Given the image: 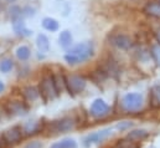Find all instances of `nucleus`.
Segmentation results:
<instances>
[{"label": "nucleus", "instance_id": "nucleus-1", "mask_svg": "<svg viewBox=\"0 0 160 148\" xmlns=\"http://www.w3.org/2000/svg\"><path fill=\"white\" fill-rule=\"evenodd\" d=\"M77 121L75 116H63L52 121L46 122L45 128V136L46 137H56V136H65L75 130H77Z\"/></svg>", "mask_w": 160, "mask_h": 148}, {"label": "nucleus", "instance_id": "nucleus-2", "mask_svg": "<svg viewBox=\"0 0 160 148\" xmlns=\"http://www.w3.org/2000/svg\"><path fill=\"white\" fill-rule=\"evenodd\" d=\"M119 111L123 114H138L144 110L145 100L140 92H128L120 97Z\"/></svg>", "mask_w": 160, "mask_h": 148}, {"label": "nucleus", "instance_id": "nucleus-3", "mask_svg": "<svg viewBox=\"0 0 160 148\" xmlns=\"http://www.w3.org/2000/svg\"><path fill=\"white\" fill-rule=\"evenodd\" d=\"M93 54H94V47L92 42H81L68 49L67 54L65 55V60L68 65L73 66L87 61L93 56Z\"/></svg>", "mask_w": 160, "mask_h": 148}, {"label": "nucleus", "instance_id": "nucleus-4", "mask_svg": "<svg viewBox=\"0 0 160 148\" xmlns=\"http://www.w3.org/2000/svg\"><path fill=\"white\" fill-rule=\"evenodd\" d=\"M0 140L4 148H20V146L26 141L21 123L12 124L6 130L0 132Z\"/></svg>", "mask_w": 160, "mask_h": 148}, {"label": "nucleus", "instance_id": "nucleus-5", "mask_svg": "<svg viewBox=\"0 0 160 148\" xmlns=\"http://www.w3.org/2000/svg\"><path fill=\"white\" fill-rule=\"evenodd\" d=\"M114 133H116L114 127H104V128L87 133L82 138L81 145L84 148H91L92 146H99V145H103L104 142H107L109 138H112Z\"/></svg>", "mask_w": 160, "mask_h": 148}, {"label": "nucleus", "instance_id": "nucleus-6", "mask_svg": "<svg viewBox=\"0 0 160 148\" xmlns=\"http://www.w3.org/2000/svg\"><path fill=\"white\" fill-rule=\"evenodd\" d=\"M8 118L24 117L30 111V105L22 98H9L2 103Z\"/></svg>", "mask_w": 160, "mask_h": 148}, {"label": "nucleus", "instance_id": "nucleus-7", "mask_svg": "<svg viewBox=\"0 0 160 148\" xmlns=\"http://www.w3.org/2000/svg\"><path fill=\"white\" fill-rule=\"evenodd\" d=\"M22 132L25 136V140H32V138H40V136H45V128H46V121L39 118H30L21 123Z\"/></svg>", "mask_w": 160, "mask_h": 148}, {"label": "nucleus", "instance_id": "nucleus-8", "mask_svg": "<svg viewBox=\"0 0 160 148\" xmlns=\"http://www.w3.org/2000/svg\"><path fill=\"white\" fill-rule=\"evenodd\" d=\"M87 114L93 121H103L112 114V108L103 98L98 97L92 101Z\"/></svg>", "mask_w": 160, "mask_h": 148}, {"label": "nucleus", "instance_id": "nucleus-9", "mask_svg": "<svg viewBox=\"0 0 160 148\" xmlns=\"http://www.w3.org/2000/svg\"><path fill=\"white\" fill-rule=\"evenodd\" d=\"M38 86H39V90H40L41 100L43 102L53 101V100H56L60 96V93H58V91H57V88L55 86L52 74L45 75L40 80V83Z\"/></svg>", "mask_w": 160, "mask_h": 148}, {"label": "nucleus", "instance_id": "nucleus-10", "mask_svg": "<svg viewBox=\"0 0 160 148\" xmlns=\"http://www.w3.org/2000/svg\"><path fill=\"white\" fill-rule=\"evenodd\" d=\"M87 88V78L78 74L66 75V92L72 97H76L84 92Z\"/></svg>", "mask_w": 160, "mask_h": 148}, {"label": "nucleus", "instance_id": "nucleus-11", "mask_svg": "<svg viewBox=\"0 0 160 148\" xmlns=\"http://www.w3.org/2000/svg\"><path fill=\"white\" fill-rule=\"evenodd\" d=\"M152 136V132L147 128H140V127H134L133 130H130L129 132L125 133V138L129 140L130 142L135 143V145H142L143 142L148 141Z\"/></svg>", "mask_w": 160, "mask_h": 148}, {"label": "nucleus", "instance_id": "nucleus-12", "mask_svg": "<svg viewBox=\"0 0 160 148\" xmlns=\"http://www.w3.org/2000/svg\"><path fill=\"white\" fill-rule=\"evenodd\" d=\"M20 96L24 101H26L29 105L38 102L41 98L40 90L39 86H34V85H28L20 88Z\"/></svg>", "mask_w": 160, "mask_h": 148}, {"label": "nucleus", "instance_id": "nucleus-13", "mask_svg": "<svg viewBox=\"0 0 160 148\" xmlns=\"http://www.w3.org/2000/svg\"><path fill=\"white\" fill-rule=\"evenodd\" d=\"M108 40H109L111 45H113L114 47H117L119 50H128L133 45L132 39L125 34H112V35H109Z\"/></svg>", "mask_w": 160, "mask_h": 148}, {"label": "nucleus", "instance_id": "nucleus-14", "mask_svg": "<svg viewBox=\"0 0 160 148\" xmlns=\"http://www.w3.org/2000/svg\"><path fill=\"white\" fill-rule=\"evenodd\" d=\"M78 141L73 137H70V136H65L55 142H52L47 148H78Z\"/></svg>", "mask_w": 160, "mask_h": 148}, {"label": "nucleus", "instance_id": "nucleus-15", "mask_svg": "<svg viewBox=\"0 0 160 148\" xmlns=\"http://www.w3.org/2000/svg\"><path fill=\"white\" fill-rule=\"evenodd\" d=\"M149 105L154 108H160V83L154 85L149 92Z\"/></svg>", "mask_w": 160, "mask_h": 148}, {"label": "nucleus", "instance_id": "nucleus-16", "mask_svg": "<svg viewBox=\"0 0 160 148\" xmlns=\"http://www.w3.org/2000/svg\"><path fill=\"white\" fill-rule=\"evenodd\" d=\"M12 28H14V31L16 35L19 36H22V37H26V36H30L32 34L31 30H29L26 26H25V23L22 21V19L20 20H16L12 23Z\"/></svg>", "mask_w": 160, "mask_h": 148}, {"label": "nucleus", "instance_id": "nucleus-17", "mask_svg": "<svg viewBox=\"0 0 160 148\" xmlns=\"http://www.w3.org/2000/svg\"><path fill=\"white\" fill-rule=\"evenodd\" d=\"M135 127V122L132 119H123L114 124V130L118 133H127Z\"/></svg>", "mask_w": 160, "mask_h": 148}, {"label": "nucleus", "instance_id": "nucleus-18", "mask_svg": "<svg viewBox=\"0 0 160 148\" xmlns=\"http://www.w3.org/2000/svg\"><path fill=\"white\" fill-rule=\"evenodd\" d=\"M144 13L153 18H160V3L159 1L148 3L144 8Z\"/></svg>", "mask_w": 160, "mask_h": 148}, {"label": "nucleus", "instance_id": "nucleus-19", "mask_svg": "<svg viewBox=\"0 0 160 148\" xmlns=\"http://www.w3.org/2000/svg\"><path fill=\"white\" fill-rule=\"evenodd\" d=\"M53 77V82H55V86L58 91V93H63L66 91V75L62 74H52Z\"/></svg>", "mask_w": 160, "mask_h": 148}, {"label": "nucleus", "instance_id": "nucleus-20", "mask_svg": "<svg viewBox=\"0 0 160 148\" xmlns=\"http://www.w3.org/2000/svg\"><path fill=\"white\" fill-rule=\"evenodd\" d=\"M16 57H18L19 61H21V62H26V61L31 57V50H30V47L26 46V45H21V46H19L18 50H16Z\"/></svg>", "mask_w": 160, "mask_h": 148}, {"label": "nucleus", "instance_id": "nucleus-21", "mask_svg": "<svg viewBox=\"0 0 160 148\" xmlns=\"http://www.w3.org/2000/svg\"><path fill=\"white\" fill-rule=\"evenodd\" d=\"M58 42H60V45H61L63 49L71 47V45H72V35H71V33L67 31V30L62 31V33L60 34V36H58Z\"/></svg>", "mask_w": 160, "mask_h": 148}, {"label": "nucleus", "instance_id": "nucleus-22", "mask_svg": "<svg viewBox=\"0 0 160 148\" xmlns=\"http://www.w3.org/2000/svg\"><path fill=\"white\" fill-rule=\"evenodd\" d=\"M15 67V62L9 59V57H4L0 60V72L2 74H9L12 71V69Z\"/></svg>", "mask_w": 160, "mask_h": 148}, {"label": "nucleus", "instance_id": "nucleus-23", "mask_svg": "<svg viewBox=\"0 0 160 148\" xmlns=\"http://www.w3.org/2000/svg\"><path fill=\"white\" fill-rule=\"evenodd\" d=\"M45 141L41 138H32V140H26L20 148H45Z\"/></svg>", "mask_w": 160, "mask_h": 148}, {"label": "nucleus", "instance_id": "nucleus-24", "mask_svg": "<svg viewBox=\"0 0 160 148\" xmlns=\"http://www.w3.org/2000/svg\"><path fill=\"white\" fill-rule=\"evenodd\" d=\"M140 147L139 145H135L133 142H130L129 140H127L125 137H122V138H118L112 146L111 148H137Z\"/></svg>", "mask_w": 160, "mask_h": 148}, {"label": "nucleus", "instance_id": "nucleus-25", "mask_svg": "<svg viewBox=\"0 0 160 148\" xmlns=\"http://www.w3.org/2000/svg\"><path fill=\"white\" fill-rule=\"evenodd\" d=\"M42 26H43V29H46L47 31H51V33H55V31H57L58 30V23H57V20H55V19H52V18H45L43 20H42Z\"/></svg>", "mask_w": 160, "mask_h": 148}, {"label": "nucleus", "instance_id": "nucleus-26", "mask_svg": "<svg viewBox=\"0 0 160 148\" xmlns=\"http://www.w3.org/2000/svg\"><path fill=\"white\" fill-rule=\"evenodd\" d=\"M36 44H38V47L41 52H48L50 50V41H48V37L43 34H40L38 36L36 40Z\"/></svg>", "mask_w": 160, "mask_h": 148}, {"label": "nucleus", "instance_id": "nucleus-27", "mask_svg": "<svg viewBox=\"0 0 160 148\" xmlns=\"http://www.w3.org/2000/svg\"><path fill=\"white\" fill-rule=\"evenodd\" d=\"M107 74L102 70V69H98V70H96V71H93L92 74H91V76H89V78L94 82V83H102V82H104L106 80H107Z\"/></svg>", "mask_w": 160, "mask_h": 148}, {"label": "nucleus", "instance_id": "nucleus-28", "mask_svg": "<svg viewBox=\"0 0 160 148\" xmlns=\"http://www.w3.org/2000/svg\"><path fill=\"white\" fill-rule=\"evenodd\" d=\"M9 15L12 23L16 20H20L22 16V8H20L19 5H11V8L9 9Z\"/></svg>", "mask_w": 160, "mask_h": 148}, {"label": "nucleus", "instance_id": "nucleus-29", "mask_svg": "<svg viewBox=\"0 0 160 148\" xmlns=\"http://www.w3.org/2000/svg\"><path fill=\"white\" fill-rule=\"evenodd\" d=\"M150 55L153 57V60L157 62V65L160 66V42L155 41L150 46Z\"/></svg>", "mask_w": 160, "mask_h": 148}, {"label": "nucleus", "instance_id": "nucleus-30", "mask_svg": "<svg viewBox=\"0 0 160 148\" xmlns=\"http://www.w3.org/2000/svg\"><path fill=\"white\" fill-rule=\"evenodd\" d=\"M35 14V9L31 8V6H25L22 8V15H26V16H32Z\"/></svg>", "mask_w": 160, "mask_h": 148}, {"label": "nucleus", "instance_id": "nucleus-31", "mask_svg": "<svg viewBox=\"0 0 160 148\" xmlns=\"http://www.w3.org/2000/svg\"><path fill=\"white\" fill-rule=\"evenodd\" d=\"M5 92V83L0 80V95H2Z\"/></svg>", "mask_w": 160, "mask_h": 148}, {"label": "nucleus", "instance_id": "nucleus-32", "mask_svg": "<svg viewBox=\"0 0 160 148\" xmlns=\"http://www.w3.org/2000/svg\"><path fill=\"white\" fill-rule=\"evenodd\" d=\"M6 3H9V4H14L15 1H18V0H5Z\"/></svg>", "mask_w": 160, "mask_h": 148}, {"label": "nucleus", "instance_id": "nucleus-33", "mask_svg": "<svg viewBox=\"0 0 160 148\" xmlns=\"http://www.w3.org/2000/svg\"><path fill=\"white\" fill-rule=\"evenodd\" d=\"M157 37H158V42H160V30L157 33Z\"/></svg>", "mask_w": 160, "mask_h": 148}, {"label": "nucleus", "instance_id": "nucleus-34", "mask_svg": "<svg viewBox=\"0 0 160 148\" xmlns=\"http://www.w3.org/2000/svg\"><path fill=\"white\" fill-rule=\"evenodd\" d=\"M0 148H4V146H2V142H1V140H0Z\"/></svg>", "mask_w": 160, "mask_h": 148}, {"label": "nucleus", "instance_id": "nucleus-35", "mask_svg": "<svg viewBox=\"0 0 160 148\" xmlns=\"http://www.w3.org/2000/svg\"><path fill=\"white\" fill-rule=\"evenodd\" d=\"M137 148H140V147H137Z\"/></svg>", "mask_w": 160, "mask_h": 148}, {"label": "nucleus", "instance_id": "nucleus-36", "mask_svg": "<svg viewBox=\"0 0 160 148\" xmlns=\"http://www.w3.org/2000/svg\"><path fill=\"white\" fill-rule=\"evenodd\" d=\"M159 3H160V0H159Z\"/></svg>", "mask_w": 160, "mask_h": 148}]
</instances>
